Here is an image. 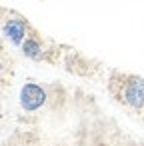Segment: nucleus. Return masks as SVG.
<instances>
[{
    "mask_svg": "<svg viewBox=\"0 0 144 146\" xmlns=\"http://www.w3.org/2000/svg\"><path fill=\"white\" fill-rule=\"evenodd\" d=\"M120 98L126 106H130L134 110H142L144 108V78L142 76H128L122 82Z\"/></svg>",
    "mask_w": 144,
    "mask_h": 146,
    "instance_id": "f257e3e1",
    "label": "nucleus"
},
{
    "mask_svg": "<svg viewBox=\"0 0 144 146\" xmlns=\"http://www.w3.org/2000/svg\"><path fill=\"white\" fill-rule=\"evenodd\" d=\"M22 52L28 58H40L42 56V44L36 38H26L22 42Z\"/></svg>",
    "mask_w": 144,
    "mask_h": 146,
    "instance_id": "20e7f679",
    "label": "nucleus"
},
{
    "mask_svg": "<svg viewBox=\"0 0 144 146\" xmlns=\"http://www.w3.org/2000/svg\"><path fill=\"white\" fill-rule=\"evenodd\" d=\"M2 34L12 44H20V42H24V36H26V22L20 18H8L2 24Z\"/></svg>",
    "mask_w": 144,
    "mask_h": 146,
    "instance_id": "7ed1b4c3",
    "label": "nucleus"
},
{
    "mask_svg": "<svg viewBox=\"0 0 144 146\" xmlns=\"http://www.w3.org/2000/svg\"><path fill=\"white\" fill-rule=\"evenodd\" d=\"M46 102V90L34 82H26L20 88V106L26 112H34Z\"/></svg>",
    "mask_w": 144,
    "mask_h": 146,
    "instance_id": "f03ea898",
    "label": "nucleus"
}]
</instances>
